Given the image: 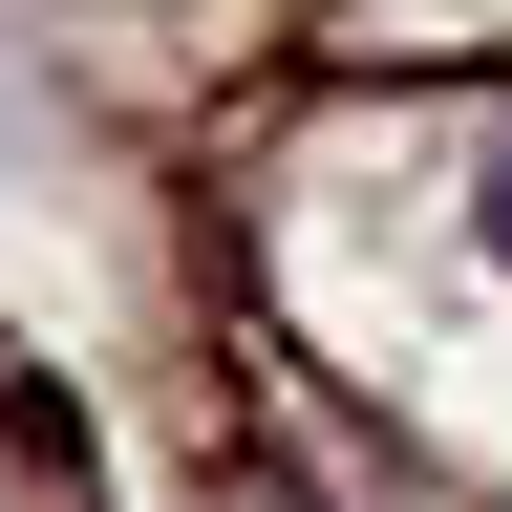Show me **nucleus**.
<instances>
[{
	"label": "nucleus",
	"instance_id": "f257e3e1",
	"mask_svg": "<svg viewBox=\"0 0 512 512\" xmlns=\"http://www.w3.org/2000/svg\"><path fill=\"white\" fill-rule=\"evenodd\" d=\"M448 192H470V214H448V235H470V278H512V107L448 150Z\"/></svg>",
	"mask_w": 512,
	"mask_h": 512
}]
</instances>
